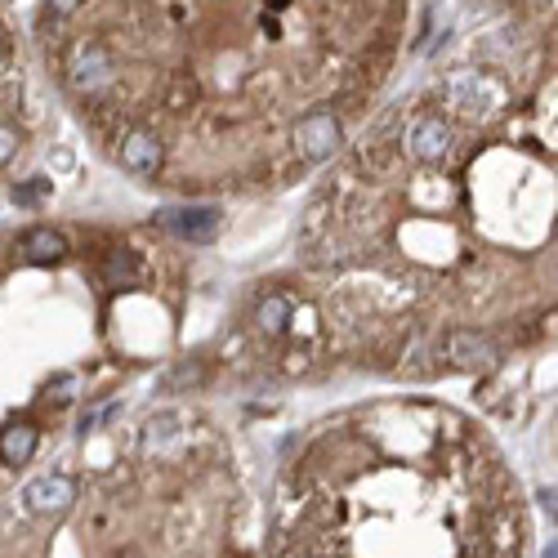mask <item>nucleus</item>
Listing matches in <instances>:
<instances>
[{"mask_svg":"<svg viewBox=\"0 0 558 558\" xmlns=\"http://www.w3.org/2000/svg\"><path fill=\"white\" fill-rule=\"evenodd\" d=\"M295 148L304 161H327L340 148V121L331 112H308L295 125Z\"/></svg>","mask_w":558,"mask_h":558,"instance_id":"1","label":"nucleus"},{"mask_svg":"<svg viewBox=\"0 0 558 558\" xmlns=\"http://www.w3.org/2000/svg\"><path fill=\"white\" fill-rule=\"evenodd\" d=\"M447 148H451V130H447L438 117H425V121H415V125L407 130V153H411L415 161L434 166V161L447 157Z\"/></svg>","mask_w":558,"mask_h":558,"instance_id":"2","label":"nucleus"},{"mask_svg":"<svg viewBox=\"0 0 558 558\" xmlns=\"http://www.w3.org/2000/svg\"><path fill=\"white\" fill-rule=\"evenodd\" d=\"M121 166L130 174H157V166H161V138L153 130H130L121 138Z\"/></svg>","mask_w":558,"mask_h":558,"instance_id":"3","label":"nucleus"},{"mask_svg":"<svg viewBox=\"0 0 558 558\" xmlns=\"http://www.w3.org/2000/svg\"><path fill=\"white\" fill-rule=\"evenodd\" d=\"M23 500L36 509V514H59V509H68V500H72V483L68 478H36L23 492Z\"/></svg>","mask_w":558,"mask_h":558,"instance_id":"4","label":"nucleus"},{"mask_svg":"<svg viewBox=\"0 0 558 558\" xmlns=\"http://www.w3.org/2000/svg\"><path fill=\"white\" fill-rule=\"evenodd\" d=\"M447 357H451L456 366H492V362H496V349H492L478 331H456V336L447 340Z\"/></svg>","mask_w":558,"mask_h":558,"instance_id":"5","label":"nucleus"},{"mask_svg":"<svg viewBox=\"0 0 558 558\" xmlns=\"http://www.w3.org/2000/svg\"><path fill=\"white\" fill-rule=\"evenodd\" d=\"M68 246H63V238H59V232H32V238L23 242V255L32 259V264H45V259H59Z\"/></svg>","mask_w":558,"mask_h":558,"instance_id":"6","label":"nucleus"},{"mask_svg":"<svg viewBox=\"0 0 558 558\" xmlns=\"http://www.w3.org/2000/svg\"><path fill=\"white\" fill-rule=\"evenodd\" d=\"M183 219H170L179 232H183V238H193V242H206L210 238V232H215V210H179Z\"/></svg>","mask_w":558,"mask_h":558,"instance_id":"7","label":"nucleus"},{"mask_svg":"<svg viewBox=\"0 0 558 558\" xmlns=\"http://www.w3.org/2000/svg\"><path fill=\"white\" fill-rule=\"evenodd\" d=\"M179 442V415H161V421H153L148 425V434H144V451L153 456V451H166V447H174Z\"/></svg>","mask_w":558,"mask_h":558,"instance_id":"8","label":"nucleus"},{"mask_svg":"<svg viewBox=\"0 0 558 558\" xmlns=\"http://www.w3.org/2000/svg\"><path fill=\"white\" fill-rule=\"evenodd\" d=\"M32 447H36V429H27V425L10 429V434H5V442H0V451H5V460H10V464H23V460L32 456Z\"/></svg>","mask_w":558,"mask_h":558,"instance_id":"9","label":"nucleus"},{"mask_svg":"<svg viewBox=\"0 0 558 558\" xmlns=\"http://www.w3.org/2000/svg\"><path fill=\"white\" fill-rule=\"evenodd\" d=\"M287 313H291V304H287L282 295L264 300V308H259V327H264L268 336H277V331H282V322H287Z\"/></svg>","mask_w":558,"mask_h":558,"instance_id":"10","label":"nucleus"},{"mask_svg":"<svg viewBox=\"0 0 558 558\" xmlns=\"http://www.w3.org/2000/svg\"><path fill=\"white\" fill-rule=\"evenodd\" d=\"M130 277H134V259H130L125 251H112V259H108V282H112V287H125Z\"/></svg>","mask_w":558,"mask_h":558,"instance_id":"11","label":"nucleus"},{"mask_svg":"<svg viewBox=\"0 0 558 558\" xmlns=\"http://www.w3.org/2000/svg\"><path fill=\"white\" fill-rule=\"evenodd\" d=\"M5 68H10V40H5V32H0V95H5V81H10ZM0 117H10V112L0 108Z\"/></svg>","mask_w":558,"mask_h":558,"instance_id":"12","label":"nucleus"}]
</instances>
